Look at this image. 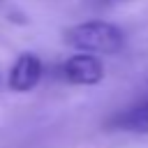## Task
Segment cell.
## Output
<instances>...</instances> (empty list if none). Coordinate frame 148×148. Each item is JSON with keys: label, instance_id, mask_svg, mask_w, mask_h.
<instances>
[{"label": "cell", "instance_id": "cell-1", "mask_svg": "<svg viewBox=\"0 0 148 148\" xmlns=\"http://www.w3.org/2000/svg\"><path fill=\"white\" fill-rule=\"evenodd\" d=\"M62 39L67 46L95 56H113L125 46V32L109 21H83L69 25L62 32Z\"/></svg>", "mask_w": 148, "mask_h": 148}, {"label": "cell", "instance_id": "cell-2", "mask_svg": "<svg viewBox=\"0 0 148 148\" xmlns=\"http://www.w3.org/2000/svg\"><path fill=\"white\" fill-rule=\"evenodd\" d=\"M60 74L74 86H97L104 79V65L95 53H74L60 65Z\"/></svg>", "mask_w": 148, "mask_h": 148}, {"label": "cell", "instance_id": "cell-3", "mask_svg": "<svg viewBox=\"0 0 148 148\" xmlns=\"http://www.w3.org/2000/svg\"><path fill=\"white\" fill-rule=\"evenodd\" d=\"M42 69L44 67H42V60L37 53H30V51L21 53L9 69V88L16 92L32 90L42 79Z\"/></svg>", "mask_w": 148, "mask_h": 148}, {"label": "cell", "instance_id": "cell-4", "mask_svg": "<svg viewBox=\"0 0 148 148\" xmlns=\"http://www.w3.org/2000/svg\"><path fill=\"white\" fill-rule=\"evenodd\" d=\"M116 125L123 130H132V132H148V99L141 102L139 106L127 109L123 116H118Z\"/></svg>", "mask_w": 148, "mask_h": 148}, {"label": "cell", "instance_id": "cell-5", "mask_svg": "<svg viewBox=\"0 0 148 148\" xmlns=\"http://www.w3.org/2000/svg\"><path fill=\"white\" fill-rule=\"evenodd\" d=\"M104 5H113V2H127V0H102Z\"/></svg>", "mask_w": 148, "mask_h": 148}]
</instances>
